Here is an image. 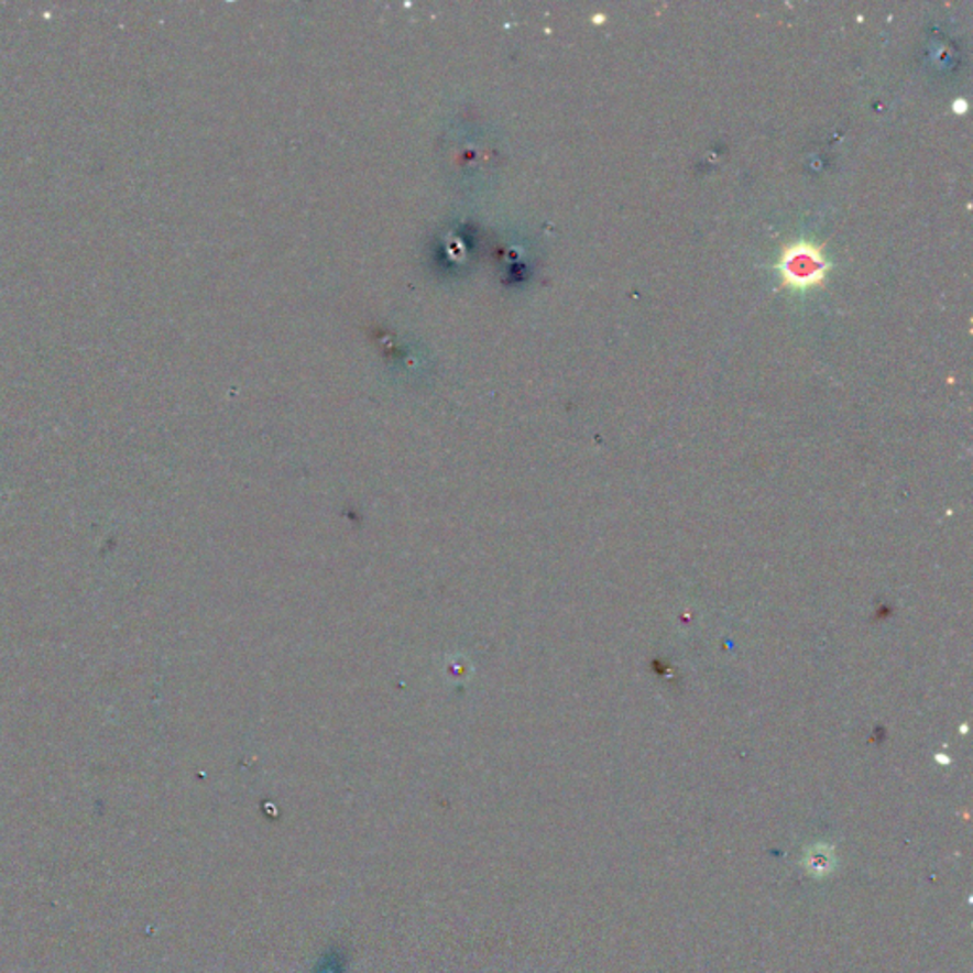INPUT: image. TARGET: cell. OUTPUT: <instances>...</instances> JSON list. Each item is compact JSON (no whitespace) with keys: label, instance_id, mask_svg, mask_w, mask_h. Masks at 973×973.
<instances>
[{"label":"cell","instance_id":"7a4b0ae2","mask_svg":"<svg viewBox=\"0 0 973 973\" xmlns=\"http://www.w3.org/2000/svg\"><path fill=\"white\" fill-rule=\"evenodd\" d=\"M341 966V954L329 953L326 959H324V962H321L318 973H342Z\"/></svg>","mask_w":973,"mask_h":973},{"label":"cell","instance_id":"6da1fadb","mask_svg":"<svg viewBox=\"0 0 973 973\" xmlns=\"http://www.w3.org/2000/svg\"><path fill=\"white\" fill-rule=\"evenodd\" d=\"M828 271V259L818 245L810 242L789 243L779 259V272L784 284L792 287H812L821 284Z\"/></svg>","mask_w":973,"mask_h":973}]
</instances>
